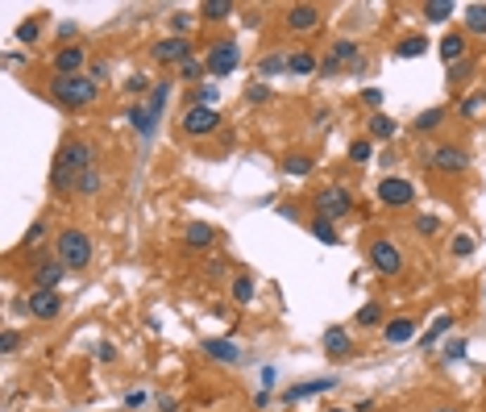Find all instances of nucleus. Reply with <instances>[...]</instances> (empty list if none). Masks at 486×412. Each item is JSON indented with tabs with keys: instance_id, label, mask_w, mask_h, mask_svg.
<instances>
[{
	"instance_id": "f257e3e1",
	"label": "nucleus",
	"mask_w": 486,
	"mask_h": 412,
	"mask_svg": "<svg viewBox=\"0 0 486 412\" xmlns=\"http://www.w3.org/2000/svg\"><path fill=\"white\" fill-rule=\"evenodd\" d=\"M91 158H96V146H91L88 137L63 142V150H58V158H54V167H50V187H54V192H75L79 175L91 171Z\"/></svg>"
},
{
	"instance_id": "f03ea898",
	"label": "nucleus",
	"mask_w": 486,
	"mask_h": 412,
	"mask_svg": "<svg viewBox=\"0 0 486 412\" xmlns=\"http://www.w3.org/2000/svg\"><path fill=\"white\" fill-rule=\"evenodd\" d=\"M91 254H96V246H91L88 229H63V233L54 237V258H58L67 271H88Z\"/></svg>"
},
{
	"instance_id": "7ed1b4c3",
	"label": "nucleus",
	"mask_w": 486,
	"mask_h": 412,
	"mask_svg": "<svg viewBox=\"0 0 486 412\" xmlns=\"http://www.w3.org/2000/svg\"><path fill=\"white\" fill-rule=\"evenodd\" d=\"M50 96H54L63 108H88V104H96V96H100V84H96L91 75H54Z\"/></svg>"
},
{
	"instance_id": "20e7f679",
	"label": "nucleus",
	"mask_w": 486,
	"mask_h": 412,
	"mask_svg": "<svg viewBox=\"0 0 486 412\" xmlns=\"http://www.w3.org/2000/svg\"><path fill=\"white\" fill-rule=\"evenodd\" d=\"M312 208H316L320 221H341V217L354 213V196H350L341 183H328V187H320V192L312 196Z\"/></svg>"
},
{
	"instance_id": "39448f33",
	"label": "nucleus",
	"mask_w": 486,
	"mask_h": 412,
	"mask_svg": "<svg viewBox=\"0 0 486 412\" xmlns=\"http://www.w3.org/2000/svg\"><path fill=\"white\" fill-rule=\"evenodd\" d=\"M204 63H208V75L224 80V75H233V71L241 67V46H237V42H229V38H221V42H212V46H208Z\"/></svg>"
},
{
	"instance_id": "423d86ee",
	"label": "nucleus",
	"mask_w": 486,
	"mask_h": 412,
	"mask_svg": "<svg viewBox=\"0 0 486 412\" xmlns=\"http://www.w3.org/2000/svg\"><path fill=\"white\" fill-rule=\"evenodd\" d=\"M424 163H428L433 171H441V175H461V171H470V154H466L461 146H453V142H445V146H437L433 154H424Z\"/></svg>"
},
{
	"instance_id": "0eeeda50",
	"label": "nucleus",
	"mask_w": 486,
	"mask_h": 412,
	"mask_svg": "<svg viewBox=\"0 0 486 412\" xmlns=\"http://www.w3.org/2000/svg\"><path fill=\"white\" fill-rule=\"evenodd\" d=\"M179 125H183V134H191V137H208L212 130H221V113L204 108V104H187L183 117H179Z\"/></svg>"
},
{
	"instance_id": "6e6552de",
	"label": "nucleus",
	"mask_w": 486,
	"mask_h": 412,
	"mask_svg": "<svg viewBox=\"0 0 486 412\" xmlns=\"http://www.w3.org/2000/svg\"><path fill=\"white\" fill-rule=\"evenodd\" d=\"M370 263H374L378 275H391V279H395V275L403 271V250H399L391 237H374V242H370Z\"/></svg>"
},
{
	"instance_id": "1a4fd4ad",
	"label": "nucleus",
	"mask_w": 486,
	"mask_h": 412,
	"mask_svg": "<svg viewBox=\"0 0 486 412\" xmlns=\"http://www.w3.org/2000/svg\"><path fill=\"white\" fill-rule=\"evenodd\" d=\"M333 387H341L337 375H316V379H304V383H291V387L283 392V404H300V400L324 396V392H333Z\"/></svg>"
},
{
	"instance_id": "9d476101",
	"label": "nucleus",
	"mask_w": 486,
	"mask_h": 412,
	"mask_svg": "<svg viewBox=\"0 0 486 412\" xmlns=\"http://www.w3.org/2000/svg\"><path fill=\"white\" fill-rule=\"evenodd\" d=\"M378 200H383L387 208H407V204L416 200V183L403 180V175H387V180L378 183Z\"/></svg>"
},
{
	"instance_id": "9b49d317",
	"label": "nucleus",
	"mask_w": 486,
	"mask_h": 412,
	"mask_svg": "<svg viewBox=\"0 0 486 412\" xmlns=\"http://www.w3.org/2000/svg\"><path fill=\"white\" fill-rule=\"evenodd\" d=\"M345 63H350V67H357V63H362V46L350 42V38L333 42V54H328V58L320 63V71H324V75H337V71H341Z\"/></svg>"
},
{
	"instance_id": "f8f14e48",
	"label": "nucleus",
	"mask_w": 486,
	"mask_h": 412,
	"mask_svg": "<svg viewBox=\"0 0 486 412\" xmlns=\"http://www.w3.org/2000/svg\"><path fill=\"white\" fill-rule=\"evenodd\" d=\"M25 308H30V317H38V320H54L58 313H63V296L58 292H30L25 296Z\"/></svg>"
},
{
	"instance_id": "ddd939ff",
	"label": "nucleus",
	"mask_w": 486,
	"mask_h": 412,
	"mask_svg": "<svg viewBox=\"0 0 486 412\" xmlns=\"http://www.w3.org/2000/svg\"><path fill=\"white\" fill-rule=\"evenodd\" d=\"M154 58L183 67V63L191 58V42H187V38H158V42H154Z\"/></svg>"
},
{
	"instance_id": "4468645a",
	"label": "nucleus",
	"mask_w": 486,
	"mask_h": 412,
	"mask_svg": "<svg viewBox=\"0 0 486 412\" xmlns=\"http://www.w3.org/2000/svg\"><path fill=\"white\" fill-rule=\"evenodd\" d=\"M63 279H67V267H63L58 258H46V263L34 267V287H38V292H54Z\"/></svg>"
},
{
	"instance_id": "2eb2a0df",
	"label": "nucleus",
	"mask_w": 486,
	"mask_h": 412,
	"mask_svg": "<svg viewBox=\"0 0 486 412\" xmlns=\"http://www.w3.org/2000/svg\"><path fill=\"white\" fill-rule=\"evenodd\" d=\"M324 354L337 358V363L354 354V342H350V333H345L341 325H328V329H324Z\"/></svg>"
},
{
	"instance_id": "dca6fc26",
	"label": "nucleus",
	"mask_w": 486,
	"mask_h": 412,
	"mask_svg": "<svg viewBox=\"0 0 486 412\" xmlns=\"http://www.w3.org/2000/svg\"><path fill=\"white\" fill-rule=\"evenodd\" d=\"M204 354H208V358H212V363H241V346H237V342H233V337H208V342H204Z\"/></svg>"
},
{
	"instance_id": "f3484780",
	"label": "nucleus",
	"mask_w": 486,
	"mask_h": 412,
	"mask_svg": "<svg viewBox=\"0 0 486 412\" xmlns=\"http://www.w3.org/2000/svg\"><path fill=\"white\" fill-rule=\"evenodd\" d=\"M84 63H88L84 46H63V50L54 54V75H79Z\"/></svg>"
},
{
	"instance_id": "a211bd4d",
	"label": "nucleus",
	"mask_w": 486,
	"mask_h": 412,
	"mask_svg": "<svg viewBox=\"0 0 486 412\" xmlns=\"http://www.w3.org/2000/svg\"><path fill=\"white\" fill-rule=\"evenodd\" d=\"M283 21H287V30H300V34H304V30H316V25H320V8H316V4H291Z\"/></svg>"
},
{
	"instance_id": "6ab92c4d",
	"label": "nucleus",
	"mask_w": 486,
	"mask_h": 412,
	"mask_svg": "<svg viewBox=\"0 0 486 412\" xmlns=\"http://www.w3.org/2000/svg\"><path fill=\"white\" fill-rule=\"evenodd\" d=\"M183 242L196 246V250H208V246L217 242V229L208 225V221H191V225L183 229Z\"/></svg>"
},
{
	"instance_id": "aec40b11",
	"label": "nucleus",
	"mask_w": 486,
	"mask_h": 412,
	"mask_svg": "<svg viewBox=\"0 0 486 412\" xmlns=\"http://www.w3.org/2000/svg\"><path fill=\"white\" fill-rule=\"evenodd\" d=\"M383 337H387L391 346H399V342H411V337H416V320H411V317L387 320V325H383Z\"/></svg>"
},
{
	"instance_id": "412c9836",
	"label": "nucleus",
	"mask_w": 486,
	"mask_h": 412,
	"mask_svg": "<svg viewBox=\"0 0 486 412\" xmlns=\"http://www.w3.org/2000/svg\"><path fill=\"white\" fill-rule=\"evenodd\" d=\"M129 125L141 137H146V142H150V137H154V130H158V121L150 117V108H146V104H129Z\"/></svg>"
},
{
	"instance_id": "4be33fe9",
	"label": "nucleus",
	"mask_w": 486,
	"mask_h": 412,
	"mask_svg": "<svg viewBox=\"0 0 486 412\" xmlns=\"http://www.w3.org/2000/svg\"><path fill=\"white\" fill-rule=\"evenodd\" d=\"M316 67H320V63H316L312 50H291V54H287V71H291V75H312Z\"/></svg>"
},
{
	"instance_id": "5701e85b",
	"label": "nucleus",
	"mask_w": 486,
	"mask_h": 412,
	"mask_svg": "<svg viewBox=\"0 0 486 412\" xmlns=\"http://www.w3.org/2000/svg\"><path fill=\"white\" fill-rule=\"evenodd\" d=\"M449 329H453V313H441V317L433 320V329H428V333L420 337V350H433V346L441 342V337L449 333Z\"/></svg>"
},
{
	"instance_id": "b1692460",
	"label": "nucleus",
	"mask_w": 486,
	"mask_h": 412,
	"mask_svg": "<svg viewBox=\"0 0 486 412\" xmlns=\"http://www.w3.org/2000/svg\"><path fill=\"white\" fill-rule=\"evenodd\" d=\"M461 25L470 34H486V4H466L461 8Z\"/></svg>"
},
{
	"instance_id": "393cba45",
	"label": "nucleus",
	"mask_w": 486,
	"mask_h": 412,
	"mask_svg": "<svg viewBox=\"0 0 486 412\" xmlns=\"http://www.w3.org/2000/svg\"><path fill=\"white\" fill-rule=\"evenodd\" d=\"M461 54H466V38H461V34H445L441 38V58L449 63V67H457Z\"/></svg>"
},
{
	"instance_id": "a878e982",
	"label": "nucleus",
	"mask_w": 486,
	"mask_h": 412,
	"mask_svg": "<svg viewBox=\"0 0 486 412\" xmlns=\"http://www.w3.org/2000/svg\"><path fill=\"white\" fill-rule=\"evenodd\" d=\"M167 100H171V84L162 80V84H154V92H150V100H146V108H150V117H154V121L162 117V108H167Z\"/></svg>"
},
{
	"instance_id": "bb28decb",
	"label": "nucleus",
	"mask_w": 486,
	"mask_h": 412,
	"mask_svg": "<svg viewBox=\"0 0 486 412\" xmlns=\"http://www.w3.org/2000/svg\"><path fill=\"white\" fill-rule=\"evenodd\" d=\"M424 50H428V38H424V34H411V38L395 42V54H399V58H420Z\"/></svg>"
},
{
	"instance_id": "cd10ccee",
	"label": "nucleus",
	"mask_w": 486,
	"mask_h": 412,
	"mask_svg": "<svg viewBox=\"0 0 486 412\" xmlns=\"http://www.w3.org/2000/svg\"><path fill=\"white\" fill-rule=\"evenodd\" d=\"M200 17H204V21H224V17H233V0H204V4H200Z\"/></svg>"
},
{
	"instance_id": "c85d7f7f",
	"label": "nucleus",
	"mask_w": 486,
	"mask_h": 412,
	"mask_svg": "<svg viewBox=\"0 0 486 412\" xmlns=\"http://www.w3.org/2000/svg\"><path fill=\"white\" fill-rule=\"evenodd\" d=\"M395 134H399L395 117H383V113H374V117H370V137H378V142H387V137H395Z\"/></svg>"
},
{
	"instance_id": "c756f323",
	"label": "nucleus",
	"mask_w": 486,
	"mask_h": 412,
	"mask_svg": "<svg viewBox=\"0 0 486 412\" xmlns=\"http://www.w3.org/2000/svg\"><path fill=\"white\" fill-rule=\"evenodd\" d=\"M283 171L304 180V175H312V158H308V154H287V158H283Z\"/></svg>"
},
{
	"instance_id": "7c9ffc66",
	"label": "nucleus",
	"mask_w": 486,
	"mask_h": 412,
	"mask_svg": "<svg viewBox=\"0 0 486 412\" xmlns=\"http://www.w3.org/2000/svg\"><path fill=\"white\" fill-rule=\"evenodd\" d=\"M374 158V142H366V137H357V142H350V163H357V167H366Z\"/></svg>"
},
{
	"instance_id": "2f4dec72",
	"label": "nucleus",
	"mask_w": 486,
	"mask_h": 412,
	"mask_svg": "<svg viewBox=\"0 0 486 412\" xmlns=\"http://www.w3.org/2000/svg\"><path fill=\"white\" fill-rule=\"evenodd\" d=\"M449 254H453V258H470V254H474V237H470V233H453V237H449Z\"/></svg>"
},
{
	"instance_id": "473e14b6",
	"label": "nucleus",
	"mask_w": 486,
	"mask_h": 412,
	"mask_svg": "<svg viewBox=\"0 0 486 412\" xmlns=\"http://www.w3.org/2000/svg\"><path fill=\"white\" fill-rule=\"evenodd\" d=\"M233 300H237V304H254V279H250V275H237V279H233Z\"/></svg>"
},
{
	"instance_id": "72a5a7b5",
	"label": "nucleus",
	"mask_w": 486,
	"mask_h": 412,
	"mask_svg": "<svg viewBox=\"0 0 486 412\" xmlns=\"http://www.w3.org/2000/svg\"><path fill=\"white\" fill-rule=\"evenodd\" d=\"M441 121H445V108H428V113L416 117V130H420V134H433V130H441Z\"/></svg>"
},
{
	"instance_id": "f704fd0d",
	"label": "nucleus",
	"mask_w": 486,
	"mask_h": 412,
	"mask_svg": "<svg viewBox=\"0 0 486 412\" xmlns=\"http://www.w3.org/2000/svg\"><path fill=\"white\" fill-rule=\"evenodd\" d=\"M424 17H428V21H449V17H453V0H428V4H424Z\"/></svg>"
},
{
	"instance_id": "c9c22d12",
	"label": "nucleus",
	"mask_w": 486,
	"mask_h": 412,
	"mask_svg": "<svg viewBox=\"0 0 486 412\" xmlns=\"http://www.w3.org/2000/svg\"><path fill=\"white\" fill-rule=\"evenodd\" d=\"M312 237H316V242H324V246H337V242H341V237H337V229H333V221H320V217L312 221Z\"/></svg>"
},
{
	"instance_id": "e433bc0d",
	"label": "nucleus",
	"mask_w": 486,
	"mask_h": 412,
	"mask_svg": "<svg viewBox=\"0 0 486 412\" xmlns=\"http://www.w3.org/2000/svg\"><path fill=\"white\" fill-rule=\"evenodd\" d=\"M378 320H383V304H374V300H370V304H362V308H357V325H362V329H374Z\"/></svg>"
},
{
	"instance_id": "4c0bfd02",
	"label": "nucleus",
	"mask_w": 486,
	"mask_h": 412,
	"mask_svg": "<svg viewBox=\"0 0 486 412\" xmlns=\"http://www.w3.org/2000/svg\"><path fill=\"white\" fill-rule=\"evenodd\" d=\"M100 187H104V183H100V171H84L79 183H75V192H79V196H96Z\"/></svg>"
},
{
	"instance_id": "58836bf2",
	"label": "nucleus",
	"mask_w": 486,
	"mask_h": 412,
	"mask_svg": "<svg viewBox=\"0 0 486 412\" xmlns=\"http://www.w3.org/2000/svg\"><path fill=\"white\" fill-rule=\"evenodd\" d=\"M204 71H208V63H204V58H196V54H191V58H187V63H183V67H179V75H183V80H187V84H191V80H200V75H204Z\"/></svg>"
},
{
	"instance_id": "ea45409f",
	"label": "nucleus",
	"mask_w": 486,
	"mask_h": 412,
	"mask_svg": "<svg viewBox=\"0 0 486 412\" xmlns=\"http://www.w3.org/2000/svg\"><path fill=\"white\" fill-rule=\"evenodd\" d=\"M457 358H466V337H449L445 342V363H457Z\"/></svg>"
},
{
	"instance_id": "a19ab883",
	"label": "nucleus",
	"mask_w": 486,
	"mask_h": 412,
	"mask_svg": "<svg viewBox=\"0 0 486 412\" xmlns=\"http://www.w3.org/2000/svg\"><path fill=\"white\" fill-rule=\"evenodd\" d=\"M441 229V217H433V213H424V217H416V233L420 237H433Z\"/></svg>"
},
{
	"instance_id": "79ce46f5",
	"label": "nucleus",
	"mask_w": 486,
	"mask_h": 412,
	"mask_svg": "<svg viewBox=\"0 0 486 412\" xmlns=\"http://www.w3.org/2000/svg\"><path fill=\"white\" fill-rule=\"evenodd\" d=\"M279 71H287V54H266L262 58V75H279Z\"/></svg>"
},
{
	"instance_id": "37998d69",
	"label": "nucleus",
	"mask_w": 486,
	"mask_h": 412,
	"mask_svg": "<svg viewBox=\"0 0 486 412\" xmlns=\"http://www.w3.org/2000/svg\"><path fill=\"white\" fill-rule=\"evenodd\" d=\"M38 34H42V25H38V21H34V17H30V21H21V25H17V38H21V42H38Z\"/></svg>"
},
{
	"instance_id": "c03bdc74",
	"label": "nucleus",
	"mask_w": 486,
	"mask_h": 412,
	"mask_svg": "<svg viewBox=\"0 0 486 412\" xmlns=\"http://www.w3.org/2000/svg\"><path fill=\"white\" fill-rule=\"evenodd\" d=\"M17 346H21V333H17V329H4V333H0V354H13Z\"/></svg>"
},
{
	"instance_id": "a18cd8bd",
	"label": "nucleus",
	"mask_w": 486,
	"mask_h": 412,
	"mask_svg": "<svg viewBox=\"0 0 486 412\" xmlns=\"http://www.w3.org/2000/svg\"><path fill=\"white\" fill-rule=\"evenodd\" d=\"M191 25H196V17H191V13H175V17H171V30H175V38H183Z\"/></svg>"
},
{
	"instance_id": "49530a36",
	"label": "nucleus",
	"mask_w": 486,
	"mask_h": 412,
	"mask_svg": "<svg viewBox=\"0 0 486 412\" xmlns=\"http://www.w3.org/2000/svg\"><path fill=\"white\" fill-rule=\"evenodd\" d=\"M482 108H486L482 92H478V96H470V100H461V113H466V117H474V113H482Z\"/></svg>"
},
{
	"instance_id": "de8ad7c7",
	"label": "nucleus",
	"mask_w": 486,
	"mask_h": 412,
	"mask_svg": "<svg viewBox=\"0 0 486 412\" xmlns=\"http://www.w3.org/2000/svg\"><path fill=\"white\" fill-rule=\"evenodd\" d=\"M196 104L212 108V104H217V84H204V88H200V96H196Z\"/></svg>"
},
{
	"instance_id": "09e8293b",
	"label": "nucleus",
	"mask_w": 486,
	"mask_h": 412,
	"mask_svg": "<svg viewBox=\"0 0 486 412\" xmlns=\"http://www.w3.org/2000/svg\"><path fill=\"white\" fill-rule=\"evenodd\" d=\"M129 92H133V96H141V92H154V84H150L146 75H133V80H129Z\"/></svg>"
},
{
	"instance_id": "8fccbe9b",
	"label": "nucleus",
	"mask_w": 486,
	"mask_h": 412,
	"mask_svg": "<svg viewBox=\"0 0 486 412\" xmlns=\"http://www.w3.org/2000/svg\"><path fill=\"white\" fill-rule=\"evenodd\" d=\"M42 233H46V225H42V221H34L30 233H25V246H38V242H42Z\"/></svg>"
},
{
	"instance_id": "3c124183",
	"label": "nucleus",
	"mask_w": 486,
	"mask_h": 412,
	"mask_svg": "<svg viewBox=\"0 0 486 412\" xmlns=\"http://www.w3.org/2000/svg\"><path fill=\"white\" fill-rule=\"evenodd\" d=\"M100 363H117V346L113 342H100Z\"/></svg>"
},
{
	"instance_id": "603ef678",
	"label": "nucleus",
	"mask_w": 486,
	"mask_h": 412,
	"mask_svg": "<svg viewBox=\"0 0 486 412\" xmlns=\"http://www.w3.org/2000/svg\"><path fill=\"white\" fill-rule=\"evenodd\" d=\"M362 96H366V104H370V108H378V104H383V92H378V88H366Z\"/></svg>"
},
{
	"instance_id": "864d4df0",
	"label": "nucleus",
	"mask_w": 486,
	"mask_h": 412,
	"mask_svg": "<svg viewBox=\"0 0 486 412\" xmlns=\"http://www.w3.org/2000/svg\"><path fill=\"white\" fill-rule=\"evenodd\" d=\"M158 412H179V400L175 396H162V400H158Z\"/></svg>"
},
{
	"instance_id": "5fc2aeb1",
	"label": "nucleus",
	"mask_w": 486,
	"mask_h": 412,
	"mask_svg": "<svg viewBox=\"0 0 486 412\" xmlns=\"http://www.w3.org/2000/svg\"><path fill=\"white\" fill-rule=\"evenodd\" d=\"M266 96H270V88H266V84H254V88H250V100H254V104H258V100H266Z\"/></svg>"
},
{
	"instance_id": "6e6d98bb",
	"label": "nucleus",
	"mask_w": 486,
	"mask_h": 412,
	"mask_svg": "<svg viewBox=\"0 0 486 412\" xmlns=\"http://www.w3.org/2000/svg\"><path fill=\"white\" fill-rule=\"evenodd\" d=\"M91 80H96V84H104V80H108V67H104V63H96V67H91Z\"/></svg>"
},
{
	"instance_id": "4d7b16f0",
	"label": "nucleus",
	"mask_w": 486,
	"mask_h": 412,
	"mask_svg": "<svg viewBox=\"0 0 486 412\" xmlns=\"http://www.w3.org/2000/svg\"><path fill=\"white\" fill-rule=\"evenodd\" d=\"M141 400H146L141 392H129V396H125V408H141Z\"/></svg>"
},
{
	"instance_id": "13d9d810",
	"label": "nucleus",
	"mask_w": 486,
	"mask_h": 412,
	"mask_svg": "<svg viewBox=\"0 0 486 412\" xmlns=\"http://www.w3.org/2000/svg\"><path fill=\"white\" fill-rule=\"evenodd\" d=\"M433 412H461V408H449V404H445V408H433Z\"/></svg>"
},
{
	"instance_id": "bf43d9fd",
	"label": "nucleus",
	"mask_w": 486,
	"mask_h": 412,
	"mask_svg": "<svg viewBox=\"0 0 486 412\" xmlns=\"http://www.w3.org/2000/svg\"><path fill=\"white\" fill-rule=\"evenodd\" d=\"M328 412H350V408H328Z\"/></svg>"
},
{
	"instance_id": "052dcab7",
	"label": "nucleus",
	"mask_w": 486,
	"mask_h": 412,
	"mask_svg": "<svg viewBox=\"0 0 486 412\" xmlns=\"http://www.w3.org/2000/svg\"><path fill=\"white\" fill-rule=\"evenodd\" d=\"M482 296H486V292H482Z\"/></svg>"
}]
</instances>
